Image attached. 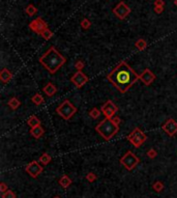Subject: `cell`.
<instances>
[{"instance_id":"cell-8","label":"cell","mask_w":177,"mask_h":198,"mask_svg":"<svg viewBox=\"0 0 177 198\" xmlns=\"http://www.w3.org/2000/svg\"><path fill=\"white\" fill-rule=\"evenodd\" d=\"M29 28L32 31H34L35 33L42 35V33L48 28V24L45 22L44 19H42L41 17H37L36 19H34L29 23Z\"/></svg>"},{"instance_id":"cell-30","label":"cell","mask_w":177,"mask_h":198,"mask_svg":"<svg viewBox=\"0 0 177 198\" xmlns=\"http://www.w3.org/2000/svg\"><path fill=\"white\" fill-rule=\"evenodd\" d=\"M146 155L149 159H154V158H157V151H155L154 148H150L148 151H147Z\"/></svg>"},{"instance_id":"cell-2","label":"cell","mask_w":177,"mask_h":198,"mask_svg":"<svg viewBox=\"0 0 177 198\" xmlns=\"http://www.w3.org/2000/svg\"><path fill=\"white\" fill-rule=\"evenodd\" d=\"M39 61L50 74H55L66 62V58L63 57L54 46H51L47 52L39 58Z\"/></svg>"},{"instance_id":"cell-22","label":"cell","mask_w":177,"mask_h":198,"mask_svg":"<svg viewBox=\"0 0 177 198\" xmlns=\"http://www.w3.org/2000/svg\"><path fill=\"white\" fill-rule=\"evenodd\" d=\"M135 46H136V48L139 51H144L147 47V42L145 41L144 39H139L138 41L135 43Z\"/></svg>"},{"instance_id":"cell-14","label":"cell","mask_w":177,"mask_h":198,"mask_svg":"<svg viewBox=\"0 0 177 198\" xmlns=\"http://www.w3.org/2000/svg\"><path fill=\"white\" fill-rule=\"evenodd\" d=\"M12 79V72L8 69H6V67L2 69L1 72H0V80H1L2 83H8Z\"/></svg>"},{"instance_id":"cell-31","label":"cell","mask_w":177,"mask_h":198,"mask_svg":"<svg viewBox=\"0 0 177 198\" xmlns=\"http://www.w3.org/2000/svg\"><path fill=\"white\" fill-rule=\"evenodd\" d=\"M84 66H85V64H84V62L82 61V60H77L75 64V67L80 72H82V69H84Z\"/></svg>"},{"instance_id":"cell-5","label":"cell","mask_w":177,"mask_h":198,"mask_svg":"<svg viewBox=\"0 0 177 198\" xmlns=\"http://www.w3.org/2000/svg\"><path fill=\"white\" fill-rule=\"evenodd\" d=\"M119 162L126 170L132 171V170L135 169V168L137 167V165L140 163V159H139L133 151H127L125 153H124L123 157L120 158Z\"/></svg>"},{"instance_id":"cell-13","label":"cell","mask_w":177,"mask_h":198,"mask_svg":"<svg viewBox=\"0 0 177 198\" xmlns=\"http://www.w3.org/2000/svg\"><path fill=\"white\" fill-rule=\"evenodd\" d=\"M157 76L152 73L149 69H145L143 71V73L140 75V80L142 81V83H144V85L149 86L153 81L155 80Z\"/></svg>"},{"instance_id":"cell-24","label":"cell","mask_w":177,"mask_h":198,"mask_svg":"<svg viewBox=\"0 0 177 198\" xmlns=\"http://www.w3.org/2000/svg\"><path fill=\"white\" fill-rule=\"evenodd\" d=\"M164 188H165V186H164V184L162 182H160V180H157V182L153 183L152 185V189L155 191L157 193H161L162 191L164 190Z\"/></svg>"},{"instance_id":"cell-19","label":"cell","mask_w":177,"mask_h":198,"mask_svg":"<svg viewBox=\"0 0 177 198\" xmlns=\"http://www.w3.org/2000/svg\"><path fill=\"white\" fill-rule=\"evenodd\" d=\"M7 105L9 106V108L12 109V110H17V109L21 106V102H20L19 99H17V98H15L14 96V98H12L9 101H8Z\"/></svg>"},{"instance_id":"cell-15","label":"cell","mask_w":177,"mask_h":198,"mask_svg":"<svg viewBox=\"0 0 177 198\" xmlns=\"http://www.w3.org/2000/svg\"><path fill=\"white\" fill-rule=\"evenodd\" d=\"M43 91L45 92L49 98H51V96H53L54 94L57 92V88H56V86L54 85L53 83H47L44 86Z\"/></svg>"},{"instance_id":"cell-32","label":"cell","mask_w":177,"mask_h":198,"mask_svg":"<svg viewBox=\"0 0 177 198\" xmlns=\"http://www.w3.org/2000/svg\"><path fill=\"white\" fill-rule=\"evenodd\" d=\"M7 190H8V188H7V186H6L5 183H1V185H0V192L4 193Z\"/></svg>"},{"instance_id":"cell-28","label":"cell","mask_w":177,"mask_h":198,"mask_svg":"<svg viewBox=\"0 0 177 198\" xmlns=\"http://www.w3.org/2000/svg\"><path fill=\"white\" fill-rule=\"evenodd\" d=\"M86 180L89 183H93L98 180V176H96V174L93 173V172H89V173H87V175H86Z\"/></svg>"},{"instance_id":"cell-21","label":"cell","mask_w":177,"mask_h":198,"mask_svg":"<svg viewBox=\"0 0 177 198\" xmlns=\"http://www.w3.org/2000/svg\"><path fill=\"white\" fill-rule=\"evenodd\" d=\"M51 161H52V158L48 153H44L39 159V162L43 164V165H48Z\"/></svg>"},{"instance_id":"cell-6","label":"cell","mask_w":177,"mask_h":198,"mask_svg":"<svg viewBox=\"0 0 177 198\" xmlns=\"http://www.w3.org/2000/svg\"><path fill=\"white\" fill-rule=\"evenodd\" d=\"M126 139H127L135 147L138 148V147H140L141 145H143L145 143V141L147 140V136L146 134L141 131L139 128H135V129L130 133V135H127Z\"/></svg>"},{"instance_id":"cell-37","label":"cell","mask_w":177,"mask_h":198,"mask_svg":"<svg viewBox=\"0 0 177 198\" xmlns=\"http://www.w3.org/2000/svg\"><path fill=\"white\" fill-rule=\"evenodd\" d=\"M53 198H60V197H59V196H55V197H53Z\"/></svg>"},{"instance_id":"cell-34","label":"cell","mask_w":177,"mask_h":198,"mask_svg":"<svg viewBox=\"0 0 177 198\" xmlns=\"http://www.w3.org/2000/svg\"><path fill=\"white\" fill-rule=\"evenodd\" d=\"M111 119L113 121V123H116V125H118V126H119L120 123H121V119H120V117H118V116H113Z\"/></svg>"},{"instance_id":"cell-16","label":"cell","mask_w":177,"mask_h":198,"mask_svg":"<svg viewBox=\"0 0 177 198\" xmlns=\"http://www.w3.org/2000/svg\"><path fill=\"white\" fill-rule=\"evenodd\" d=\"M44 133H45V130H44L43 128H42V126H39V127H36V128L30 129L31 136H32L33 138H35V139L41 138V137L44 135Z\"/></svg>"},{"instance_id":"cell-3","label":"cell","mask_w":177,"mask_h":198,"mask_svg":"<svg viewBox=\"0 0 177 198\" xmlns=\"http://www.w3.org/2000/svg\"><path fill=\"white\" fill-rule=\"evenodd\" d=\"M95 131L100 136L104 138V140L109 141L117 134L119 131V126L113 123L111 118H105L95 127Z\"/></svg>"},{"instance_id":"cell-35","label":"cell","mask_w":177,"mask_h":198,"mask_svg":"<svg viewBox=\"0 0 177 198\" xmlns=\"http://www.w3.org/2000/svg\"><path fill=\"white\" fill-rule=\"evenodd\" d=\"M165 2L164 0H154V6H164Z\"/></svg>"},{"instance_id":"cell-25","label":"cell","mask_w":177,"mask_h":198,"mask_svg":"<svg viewBox=\"0 0 177 198\" xmlns=\"http://www.w3.org/2000/svg\"><path fill=\"white\" fill-rule=\"evenodd\" d=\"M101 112H102V111L98 110V108H93V109H91V111L89 112V116L91 117V118H93V119H96V118H98V117H100Z\"/></svg>"},{"instance_id":"cell-36","label":"cell","mask_w":177,"mask_h":198,"mask_svg":"<svg viewBox=\"0 0 177 198\" xmlns=\"http://www.w3.org/2000/svg\"><path fill=\"white\" fill-rule=\"evenodd\" d=\"M174 4H175V5L177 6V0H174Z\"/></svg>"},{"instance_id":"cell-33","label":"cell","mask_w":177,"mask_h":198,"mask_svg":"<svg viewBox=\"0 0 177 198\" xmlns=\"http://www.w3.org/2000/svg\"><path fill=\"white\" fill-rule=\"evenodd\" d=\"M154 12L157 14H162L164 12V6H154Z\"/></svg>"},{"instance_id":"cell-17","label":"cell","mask_w":177,"mask_h":198,"mask_svg":"<svg viewBox=\"0 0 177 198\" xmlns=\"http://www.w3.org/2000/svg\"><path fill=\"white\" fill-rule=\"evenodd\" d=\"M27 125L30 127V129H33V128H36L39 126H41V121H39L37 116L32 115V116H30L27 119Z\"/></svg>"},{"instance_id":"cell-11","label":"cell","mask_w":177,"mask_h":198,"mask_svg":"<svg viewBox=\"0 0 177 198\" xmlns=\"http://www.w3.org/2000/svg\"><path fill=\"white\" fill-rule=\"evenodd\" d=\"M89 78L83 73V72L78 71L75 75H73V77L71 78V82L76 86L77 88H81L85 85L86 83L88 82Z\"/></svg>"},{"instance_id":"cell-7","label":"cell","mask_w":177,"mask_h":198,"mask_svg":"<svg viewBox=\"0 0 177 198\" xmlns=\"http://www.w3.org/2000/svg\"><path fill=\"white\" fill-rule=\"evenodd\" d=\"M25 171L33 178H36L39 176V174H42V172L44 171L43 166L39 164V161H32L29 164H27V166L25 167Z\"/></svg>"},{"instance_id":"cell-10","label":"cell","mask_w":177,"mask_h":198,"mask_svg":"<svg viewBox=\"0 0 177 198\" xmlns=\"http://www.w3.org/2000/svg\"><path fill=\"white\" fill-rule=\"evenodd\" d=\"M101 111L104 113L107 118H112L118 111V107L111 100H108L101 108Z\"/></svg>"},{"instance_id":"cell-1","label":"cell","mask_w":177,"mask_h":198,"mask_svg":"<svg viewBox=\"0 0 177 198\" xmlns=\"http://www.w3.org/2000/svg\"><path fill=\"white\" fill-rule=\"evenodd\" d=\"M107 79L120 94H125L138 80H140V75H138L125 61H120L107 75Z\"/></svg>"},{"instance_id":"cell-23","label":"cell","mask_w":177,"mask_h":198,"mask_svg":"<svg viewBox=\"0 0 177 198\" xmlns=\"http://www.w3.org/2000/svg\"><path fill=\"white\" fill-rule=\"evenodd\" d=\"M25 12H26L29 17H33L37 12V8L35 7L33 4H28V5L26 6V8H25Z\"/></svg>"},{"instance_id":"cell-27","label":"cell","mask_w":177,"mask_h":198,"mask_svg":"<svg viewBox=\"0 0 177 198\" xmlns=\"http://www.w3.org/2000/svg\"><path fill=\"white\" fill-rule=\"evenodd\" d=\"M81 26L83 29H89L90 27H91V22H90L87 18H84L83 20L81 21Z\"/></svg>"},{"instance_id":"cell-18","label":"cell","mask_w":177,"mask_h":198,"mask_svg":"<svg viewBox=\"0 0 177 198\" xmlns=\"http://www.w3.org/2000/svg\"><path fill=\"white\" fill-rule=\"evenodd\" d=\"M71 183H73L71 180L67 175H62L60 178V180H59V185H60L63 189H67L71 185Z\"/></svg>"},{"instance_id":"cell-26","label":"cell","mask_w":177,"mask_h":198,"mask_svg":"<svg viewBox=\"0 0 177 198\" xmlns=\"http://www.w3.org/2000/svg\"><path fill=\"white\" fill-rule=\"evenodd\" d=\"M42 37H43L44 39H46V41H49V39H51L52 37H53V32H52V31L50 30L49 28H47L43 33H42Z\"/></svg>"},{"instance_id":"cell-4","label":"cell","mask_w":177,"mask_h":198,"mask_svg":"<svg viewBox=\"0 0 177 198\" xmlns=\"http://www.w3.org/2000/svg\"><path fill=\"white\" fill-rule=\"evenodd\" d=\"M78 109L69 102L68 100H64L60 105L56 108V112L58 115L64 121H69L74 115L77 113Z\"/></svg>"},{"instance_id":"cell-29","label":"cell","mask_w":177,"mask_h":198,"mask_svg":"<svg viewBox=\"0 0 177 198\" xmlns=\"http://www.w3.org/2000/svg\"><path fill=\"white\" fill-rule=\"evenodd\" d=\"M16 194H15L14 191L12 190H7L6 192H4L2 194V198H16Z\"/></svg>"},{"instance_id":"cell-12","label":"cell","mask_w":177,"mask_h":198,"mask_svg":"<svg viewBox=\"0 0 177 198\" xmlns=\"http://www.w3.org/2000/svg\"><path fill=\"white\" fill-rule=\"evenodd\" d=\"M163 131L170 137H173L177 133V121L173 118H169L162 127Z\"/></svg>"},{"instance_id":"cell-9","label":"cell","mask_w":177,"mask_h":198,"mask_svg":"<svg viewBox=\"0 0 177 198\" xmlns=\"http://www.w3.org/2000/svg\"><path fill=\"white\" fill-rule=\"evenodd\" d=\"M113 14H114L118 19L123 20V19H125L126 17L130 14V6L126 3H124L123 1H120L119 3L113 8Z\"/></svg>"},{"instance_id":"cell-20","label":"cell","mask_w":177,"mask_h":198,"mask_svg":"<svg viewBox=\"0 0 177 198\" xmlns=\"http://www.w3.org/2000/svg\"><path fill=\"white\" fill-rule=\"evenodd\" d=\"M31 102L33 103L34 105H36V106H39V105H43L44 102H45V100H44L43 96L39 94H35L34 96L31 98Z\"/></svg>"}]
</instances>
